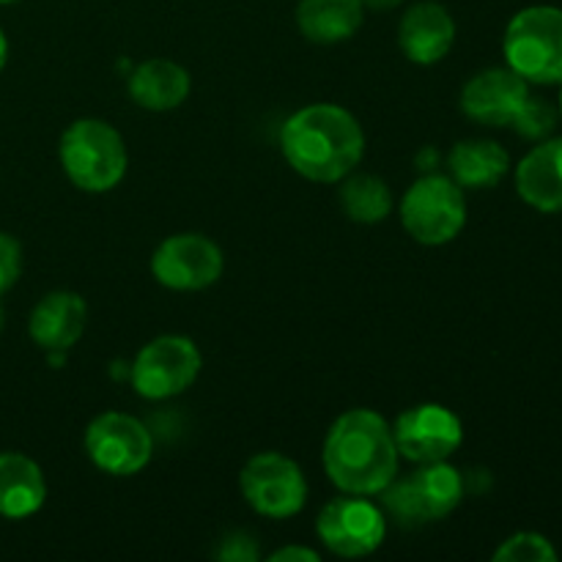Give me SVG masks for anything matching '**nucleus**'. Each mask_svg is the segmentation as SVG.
Returning a JSON list of instances; mask_svg holds the SVG:
<instances>
[{"label":"nucleus","mask_w":562,"mask_h":562,"mask_svg":"<svg viewBox=\"0 0 562 562\" xmlns=\"http://www.w3.org/2000/svg\"><path fill=\"white\" fill-rule=\"evenodd\" d=\"M280 151L302 179L338 184L366 157V132L346 108L316 102L285 119L280 130Z\"/></svg>","instance_id":"obj_1"},{"label":"nucleus","mask_w":562,"mask_h":562,"mask_svg":"<svg viewBox=\"0 0 562 562\" xmlns=\"http://www.w3.org/2000/svg\"><path fill=\"white\" fill-rule=\"evenodd\" d=\"M322 461L338 492L379 497L398 475L393 426L373 409L344 412L329 426Z\"/></svg>","instance_id":"obj_2"},{"label":"nucleus","mask_w":562,"mask_h":562,"mask_svg":"<svg viewBox=\"0 0 562 562\" xmlns=\"http://www.w3.org/2000/svg\"><path fill=\"white\" fill-rule=\"evenodd\" d=\"M58 159L66 179L91 195L115 190L130 168L124 137L102 119H77L66 126L58 143Z\"/></svg>","instance_id":"obj_3"},{"label":"nucleus","mask_w":562,"mask_h":562,"mask_svg":"<svg viewBox=\"0 0 562 562\" xmlns=\"http://www.w3.org/2000/svg\"><path fill=\"white\" fill-rule=\"evenodd\" d=\"M382 510L401 527L442 521L464 499V475L448 461L417 464L409 475L393 477L382 494Z\"/></svg>","instance_id":"obj_4"},{"label":"nucleus","mask_w":562,"mask_h":562,"mask_svg":"<svg viewBox=\"0 0 562 562\" xmlns=\"http://www.w3.org/2000/svg\"><path fill=\"white\" fill-rule=\"evenodd\" d=\"M508 69L536 86L562 82V9L527 5L508 22L503 36Z\"/></svg>","instance_id":"obj_5"},{"label":"nucleus","mask_w":562,"mask_h":562,"mask_svg":"<svg viewBox=\"0 0 562 562\" xmlns=\"http://www.w3.org/2000/svg\"><path fill=\"white\" fill-rule=\"evenodd\" d=\"M401 225L415 241L439 247L453 241L467 225L464 187L445 173H426L401 198Z\"/></svg>","instance_id":"obj_6"},{"label":"nucleus","mask_w":562,"mask_h":562,"mask_svg":"<svg viewBox=\"0 0 562 562\" xmlns=\"http://www.w3.org/2000/svg\"><path fill=\"white\" fill-rule=\"evenodd\" d=\"M203 368L201 349L187 335H159L148 340L130 366L132 387L146 401H168L187 393Z\"/></svg>","instance_id":"obj_7"},{"label":"nucleus","mask_w":562,"mask_h":562,"mask_svg":"<svg viewBox=\"0 0 562 562\" xmlns=\"http://www.w3.org/2000/svg\"><path fill=\"white\" fill-rule=\"evenodd\" d=\"M245 503L267 519H291L307 503V477L294 459L283 453H258L239 472Z\"/></svg>","instance_id":"obj_8"},{"label":"nucleus","mask_w":562,"mask_h":562,"mask_svg":"<svg viewBox=\"0 0 562 562\" xmlns=\"http://www.w3.org/2000/svg\"><path fill=\"white\" fill-rule=\"evenodd\" d=\"M86 453L99 472L132 477L146 470L154 456V437L137 417L126 412H102L86 428Z\"/></svg>","instance_id":"obj_9"},{"label":"nucleus","mask_w":562,"mask_h":562,"mask_svg":"<svg viewBox=\"0 0 562 562\" xmlns=\"http://www.w3.org/2000/svg\"><path fill=\"white\" fill-rule=\"evenodd\" d=\"M316 536L338 558H368L387 538V514L368 497L344 494L324 505L316 519Z\"/></svg>","instance_id":"obj_10"},{"label":"nucleus","mask_w":562,"mask_h":562,"mask_svg":"<svg viewBox=\"0 0 562 562\" xmlns=\"http://www.w3.org/2000/svg\"><path fill=\"white\" fill-rule=\"evenodd\" d=\"M225 256L203 234H173L157 245L151 274L170 291H203L223 278Z\"/></svg>","instance_id":"obj_11"},{"label":"nucleus","mask_w":562,"mask_h":562,"mask_svg":"<svg viewBox=\"0 0 562 562\" xmlns=\"http://www.w3.org/2000/svg\"><path fill=\"white\" fill-rule=\"evenodd\" d=\"M393 439L401 459L412 464H431V461H448L461 448L464 426L448 406L417 404L395 417Z\"/></svg>","instance_id":"obj_12"},{"label":"nucleus","mask_w":562,"mask_h":562,"mask_svg":"<svg viewBox=\"0 0 562 562\" xmlns=\"http://www.w3.org/2000/svg\"><path fill=\"white\" fill-rule=\"evenodd\" d=\"M530 82L514 69H483L461 88V113L483 126H510L530 97Z\"/></svg>","instance_id":"obj_13"},{"label":"nucleus","mask_w":562,"mask_h":562,"mask_svg":"<svg viewBox=\"0 0 562 562\" xmlns=\"http://www.w3.org/2000/svg\"><path fill=\"white\" fill-rule=\"evenodd\" d=\"M456 44V20L442 3L434 0H420L409 5L406 14L401 16L398 25V47L406 60L417 66H434Z\"/></svg>","instance_id":"obj_14"},{"label":"nucleus","mask_w":562,"mask_h":562,"mask_svg":"<svg viewBox=\"0 0 562 562\" xmlns=\"http://www.w3.org/2000/svg\"><path fill=\"white\" fill-rule=\"evenodd\" d=\"M88 305L75 291H49L27 318V335L42 351H69L82 338Z\"/></svg>","instance_id":"obj_15"},{"label":"nucleus","mask_w":562,"mask_h":562,"mask_svg":"<svg viewBox=\"0 0 562 562\" xmlns=\"http://www.w3.org/2000/svg\"><path fill=\"white\" fill-rule=\"evenodd\" d=\"M516 192L538 212H562V137L538 143L516 165Z\"/></svg>","instance_id":"obj_16"},{"label":"nucleus","mask_w":562,"mask_h":562,"mask_svg":"<svg viewBox=\"0 0 562 562\" xmlns=\"http://www.w3.org/2000/svg\"><path fill=\"white\" fill-rule=\"evenodd\" d=\"M130 97L148 113H168L181 108L192 91L190 71L168 58H148L130 75Z\"/></svg>","instance_id":"obj_17"},{"label":"nucleus","mask_w":562,"mask_h":562,"mask_svg":"<svg viewBox=\"0 0 562 562\" xmlns=\"http://www.w3.org/2000/svg\"><path fill=\"white\" fill-rule=\"evenodd\" d=\"M47 503V481L31 456L0 453V516L11 521L38 514Z\"/></svg>","instance_id":"obj_18"},{"label":"nucleus","mask_w":562,"mask_h":562,"mask_svg":"<svg viewBox=\"0 0 562 562\" xmlns=\"http://www.w3.org/2000/svg\"><path fill=\"white\" fill-rule=\"evenodd\" d=\"M294 20L307 42L340 44L362 27L366 5L362 0H300Z\"/></svg>","instance_id":"obj_19"},{"label":"nucleus","mask_w":562,"mask_h":562,"mask_svg":"<svg viewBox=\"0 0 562 562\" xmlns=\"http://www.w3.org/2000/svg\"><path fill=\"white\" fill-rule=\"evenodd\" d=\"M448 170L450 179L464 190H492L508 176L510 157L497 140L470 137L450 148Z\"/></svg>","instance_id":"obj_20"},{"label":"nucleus","mask_w":562,"mask_h":562,"mask_svg":"<svg viewBox=\"0 0 562 562\" xmlns=\"http://www.w3.org/2000/svg\"><path fill=\"white\" fill-rule=\"evenodd\" d=\"M340 209L349 220L362 225L382 223L393 212V192L379 176L355 173L351 170L346 179H340Z\"/></svg>","instance_id":"obj_21"},{"label":"nucleus","mask_w":562,"mask_h":562,"mask_svg":"<svg viewBox=\"0 0 562 562\" xmlns=\"http://www.w3.org/2000/svg\"><path fill=\"white\" fill-rule=\"evenodd\" d=\"M558 549L541 532H516L494 552V562H554Z\"/></svg>","instance_id":"obj_22"},{"label":"nucleus","mask_w":562,"mask_h":562,"mask_svg":"<svg viewBox=\"0 0 562 562\" xmlns=\"http://www.w3.org/2000/svg\"><path fill=\"white\" fill-rule=\"evenodd\" d=\"M558 110L547 102V99H538V97H527V102L521 104V110L516 113V119L510 121L516 132L527 140H543L554 132L558 126Z\"/></svg>","instance_id":"obj_23"},{"label":"nucleus","mask_w":562,"mask_h":562,"mask_svg":"<svg viewBox=\"0 0 562 562\" xmlns=\"http://www.w3.org/2000/svg\"><path fill=\"white\" fill-rule=\"evenodd\" d=\"M22 274V245L11 234L0 231V296L16 285Z\"/></svg>","instance_id":"obj_24"},{"label":"nucleus","mask_w":562,"mask_h":562,"mask_svg":"<svg viewBox=\"0 0 562 562\" xmlns=\"http://www.w3.org/2000/svg\"><path fill=\"white\" fill-rule=\"evenodd\" d=\"M217 558L225 562H256L261 558V549H258V541L250 532L236 530L223 538V547L217 549Z\"/></svg>","instance_id":"obj_25"},{"label":"nucleus","mask_w":562,"mask_h":562,"mask_svg":"<svg viewBox=\"0 0 562 562\" xmlns=\"http://www.w3.org/2000/svg\"><path fill=\"white\" fill-rule=\"evenodd\" d=\"M318 562V552H313V549H305V547H283L278 549V552L269 554V562Z\"/></svg>","instance_id":"obj_26"},{"label":"nucleus","mask_w":562,"mask_h":562,"mask_svg":"<svg viewBox=\"0 0 562 562\" xmlns=\"http://www.w3.org/2000/svg\"><path fill=\"white\" fill-rule=\"evenodd\" d=\"M404 0H362V5L371 11H390V9H398Z\"/></svg>","instance_id":"obj_27"},{"label":"nucleus","mask_w":562,"mask_h":562,"mask_svg":"<svg viewBox=\"0 0 562 562\" xmlns=\"http://www.w3.org/2000/svg\"><path fill=\"white\" fill-rule=\"evenodd\" d=\"M5 64H9V38H5L3 27H0V71L5 69Z\"/></svg>","instance_id":"obj_28"},{"label":"nucleus","mask_w":562,"mask_h":562,"mask_svg":"<svg viewBox=\"0 0 562 562\" xmlns=\"http://www.w3.org/2000/svg\"><path fill=\"white\" fill-rule=\"evenodd\" d=\"M3 327H5V307L3 302H0V333H3Z\"/></svg>","instance_id":"obj_29"},{"label":"nucleus","mask_w":562,"mask_h":562,"mask_svg":"<svg viewBox=\"0 0 562 562\" xmlns=\"http://www.w3.org/2000/svg\"><path fill=\"white\" fill-rule=\"evenodd\" d=\"M11 3H20V0H0V5H11Z\"/></svg>","instance_id":"obj_30"},{"label":"nucleus","mask_w":562,"mask_h":562,"mask_svg":"<svg viewBox=\"0 0 562 562\" xmlns=\"http://www.w3.org/2000/svg\"><path fill=\"white\" fill-rule=\"evenodd\" d=\"M560 86H562V82H560ZM558 113L562 115V88H560V110H558Z\"/></svg>","instance_id":"obj_31"}]
</instances>
